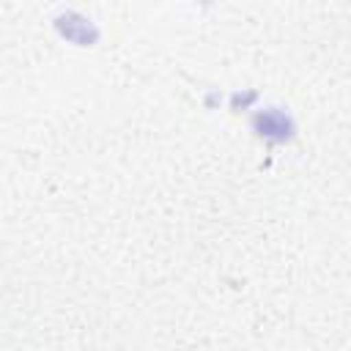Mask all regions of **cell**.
I'll return each mask as SVG.
<instances>
[{
    "label": "cell",
    "mask_w": 351,
    "mask_h": 351,
    "mask_svg": "<svg viewBox=\"0 0 351 351\" xmlns=\"http://www.w3.org/2000/svg\"><path fill=\"white\" fill-rule=\"evenodd\" d=\"M252 129L269 140V143H285L293 137V118L285 112V110H277V107H266V110H258L252 115Z\"/></svg>",
    "instance_id": "obj_1"
}]
</instances>
